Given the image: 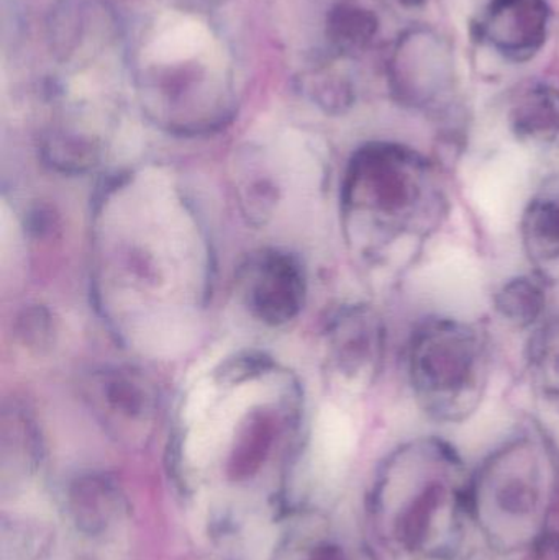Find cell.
<instances>
[{"label": "cell", "instance_id": "14", "mask_svg": "<svg viewBox=\"0 0 559 560\" xmlns=\"http://www.w3.org/2000/svg\"><path fill=\"white\" fill-rule=\"evenodd\" d=\"M547 292L537 279L522 276L509 280L496 295V308L508 322L528 326L544 315Z\"/></svg>", "mask_w": 559, "mask_h": 560}, {"label": "cell", "instance_id": "16", "mask_svg": "<svg viewBox=\"0 0 559 560\" xmlns=\"http://www.w3.org/2000/svg\"><path fill=\"white\" fill-rule=\"evenodd\" d=\"M308 94H311L312 101L317 102L321 107L327 108V110H337L348 102L347 88L330 72L328 74L327 72H317L311 79Z\"/></svg>", "mask_w": 559, "mask_h": 560}, {"label": "cell", "instance_id": "19", "mask_svg": "<svg viewBox=\"0 0 559 560\" xmlns=\"http://www.w3.org/2000/svg\"><path fill=\"white\" fill-rule=\"evenodd\" d=\"M269 194H271V189H265V192H263V196L268 197ZM259 199H261V197H259ZM266 200H268V199H265V203H263L261 215H265Z\"/></svg>", "mask_w": 559, "mask_h": 560}, {"label": "cell", "instance_id": "1", "mask_svg": "<svg viewBox=\"0 0 559 560\" xmlns=\"http://www.w3.org/2000/svg\"><path fill=\"white\" fill-rule=\"evenodd\" d=\"M98 283L104 308L140 346H174L196 318L209 282V252L189 207L153 176H137L104 200Z\"/></svg>", "mask_w": 559, "mask_h": 560}, {"label": "cell", "instance_id": "15", "mask_svg": "<svg viewBox=\"0 0 559 560\" xmlns=\"http://www.w3.org/2000/svg\"><path fill=\"white\" fill-rule=\"evenodd\" d=\"M531 364L538 390L559 410V323L537 336L532 346Z\"/></svg>", "mask_w": 559, "mask_h": 560}, {"label": "cell", "instance_id": "2", "mask_svg": "<svg viewBox=\"0 0 559 560\" xmlns=\"http://www.w3.org/2000/svg\"><path fill=\"white\" fill-rule=\"evenodd\" d=\"M469 482L456 451L439 438H419L386 467L383 509L387 538L407 560H446L471 520Z\"/></svg>", "mask_w": 559, "mask_h": 560}, {"label": "cell", "instance_id": "10", "mask_svg": "<svg viewBox=\"0 0 559 560\" xmlns=\"http://www.w3.org/2000/svg\"><path fill=\"white\" fill-rule=\"evenodd\" d=\"M512 125L519 137L550 141L559 135V91L547 85L528 89L515 101Z\"/></svg>", "mask_w": 559, "mask_h": 560}, {"label": "cell", "instance_id": "5", "mask_svg": "<svg viewBox=\"0 0 559 560\" xmlns=\"http://www.w3.org/2000/svg\"><path fill=\"white\" fill-rule=\"evenodd\" d=\"M407 364L420 407L445 423H458L475 413L488 387L485 338L458 319L423 323L410 341Z\"/></svg>", "mask_w": 559, "mask_h": 560}, {"label": "cell", "instance_id": "18", "mask_svg": "<svg viewBox=\"0 0 559 560\" xmlns=\"http://www.w3.org/2000/svg\"><path fill=\"white\" fill-rule=\"evenodd\" d=\"M559 515H555L550 526L538 536L527 549V560H559Z\"/></svg>", "mask_w": 559, "mask_h": 560}, {"label": "cell", "instance_id": "17", "mask_svg": "<svg viewBox=\"0 0 559 560\" xmlns=\"http://www.w3.org/2000/svg\"><path fill=\"white\" fill-rule=\"evenodd\" d=\"M315 443L327 459H337L345 450L343 428L334 415H322L315 433Z\"/></svg>", "mask_w": 559, "mask_h": 560}, {"label": "cell", "instance_id": "11", "mask_svg": "<svg viewBox=\"0 0 559 560\" xmlns=\"http://www.w3.org/2000/svg\"><path fill=\"white\" fill-rule=\"evenodd\" d=\"M376 15L353 2L335 5L327 15V39L340 56L363 52L377 33Z\"/></svg>", "mask_w": 559, "mask_h": 560}, {"label": "cell", "instance_id": "7", "mask_svg": "<svg viewBox=\"0 0 559 560\" xmlns=\"http://www.w3.org/2000/svg\"><path fill=\"white\" fill-rule=\"evenodd\" d=\"M248 312L259 322L281 325L298 315L304 300V276L294 259L282 253L256 256L240 279Z\"/></svg>", "mask_w": 559, "mask_h": 560}, {"label": "cell", "instance_id": "6", "mask_svg": "<svg viewBox=\"0 0 559 560\" xmlns=\"http://www.w3.org/2000/svg\"><path fill=\"white\" fill-rule=\"evenodd\" d=\"M391 82L403 101L430 104L452 88V52L435 33L412 30L397 43L391 59Z\"/></svg>", "mask_w": 559, "mask_h": 560}, {"label": "cell", "instance_id": "4", "mask_svg": "<svg viewBox=\"0 0 559 560\" xmlns=\"http://www.w3.org/2000/svg\"><path fill=\"white\" fill-rule=\"evenodd\" d=\"M471 520L496 551L527 552L558 513L557 457L547 440L512 438L469 482Z\"/></svg>", "mask_w": 559, "mask_h": 560}, {"label": "cell", "instance_id": "8", "mask_svg": "<svg viewBox=\"0 0 559 560\" xmlns=\"http://www.w3.org/2000/svg\"><path fill=\"white\" fill-rule=\"evenodd\" d=\"M550 25L547 0H489L478 23L479 36L511 59L540 51Z\"/></svg>", "mask_w": 559, "mask_h": 560}, {"label": "cell", "instance_id": "3", "mask_svg": "<svg viewBox=\"0 0 559 560\" xmlns=\"http://www.w3.org/2000/svg\"><path fill=\"white\" fill-rule=\"evenodd\" d=\"M445 212L435 171L417 151L396 143L358 150L343 186V215L350 240L368 256L426 238Z\"/></svg>", "mask_w": 559, "mask_h": 560}, {"label": "cell", "instance_id": "12", "mask_svg": "<svg viewBox=\"0 0 559 560\" xmlns=\"http://www.w3.org/2000/svg\"><path fill=\"white\" fill-rule=\"evenodd\" d=\"M525 246L538 261H559V196L535 199L522 223Z\"/></svg>", "mask_w": 559, "mask_h": 560}, {"label": "cell", "instance_id": "9", "mask_svg": "<svg viewBox=\"0 0 559 560\" xmlns=\"http://www.w3.org/2000/svg\"><path fill=\"white\" fill-rule=\"evenodd\" d=\"M381 351L383 331L368 310H348L328 331V369L347 384L366 381L376 371Z\"/></svg>", "mask_w": 559, "mask_h": 560}, {"label": "cell", "instance_id": "13", "mask_svg": "<svg viewBox=\"0 0 559 560\" xmlns=\"http://www.w3.org/2000/svg\"><path fill=\"white\" fill-rule=\"evenodd\" d=\"M85 10L78 0H58L46 20L49 51L58 61H69L84 42Z\"/></svg>", "mask_w": 559, "mask_h": 560}]
</instances>
